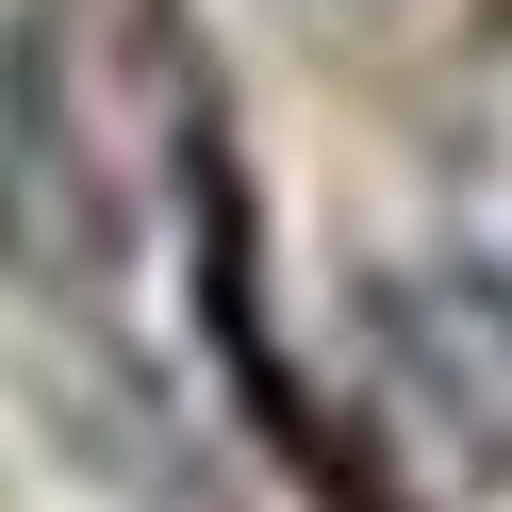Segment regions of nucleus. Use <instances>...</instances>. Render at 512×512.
I'll return each mask as SVG.
<instances>
[{
  "label": "nucleus",
  "instance_id": "f257e3e1",
  "mask_svg": "<svg viewBox=\"0 0 512 512\" xmlns=\"http://www.w3.org/2000/svg\"><path fill=\"white\" fill-rule=\"evenodd\" d=\"M166 232V100L116 0H17L0 34V281L116 314Z\"/></svg>",
  "mask_w": 512,
  "mask_h": 512
},
{
  "label": "nucleus",
  "instance_id": "f03ea898",
  "mask_svg": "<svg viewBox=\"0 0 512 512\" xmlns=\"http://www.w3.org/2000/svg\"><path fill=\"white\" fill-rule=\"evenodd\" d=\"M364 380L446 479H512V265L413 248L364 281Z\"/></svg>",
  "mask_w": 512,
  "mask_h": 512
}]
</instances>
